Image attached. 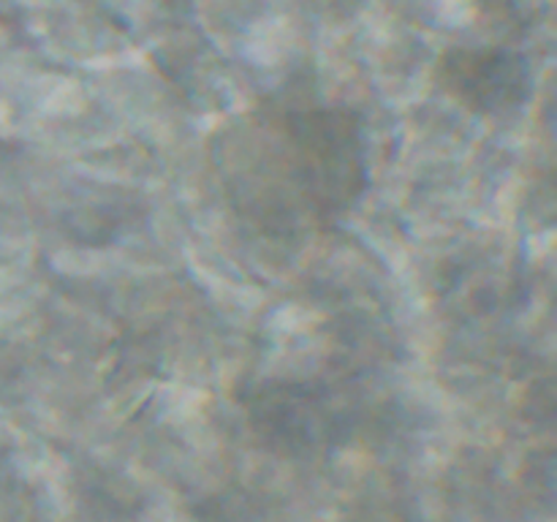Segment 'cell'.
<instances>
[{"instance_id": "7a4b0ae2", "label": "cell", "mask_w": 557, "mask_h": 522, "mask_svg": "<svg viewBox=\"0 0 557 522\" xmlns=\"http://www.w3.org/2000/svg\"><path fill=\"white\" fill-rule=\"evenodd\" d=\"M438 82L455 101L482 114L511 112L531 90V71L511 49L457 47L441 58Z\"/></svg>"}, {"instance_id": "6da1fadb", "label": "cell", "mask_w": 557, "mask_h": 522, "mask_svg": "<svg viewBox=\"0 0 557 522\" xmlns=\"http://www.w3.org/2000/svg\"><path fill=\"white\" fill-rule=\"evenodd\" d=\"M223 156L232 207L267 234L324 228L368 188V145L351 109L286 101L256 112L253 128Z\"/></svg>"}]
</instances>
